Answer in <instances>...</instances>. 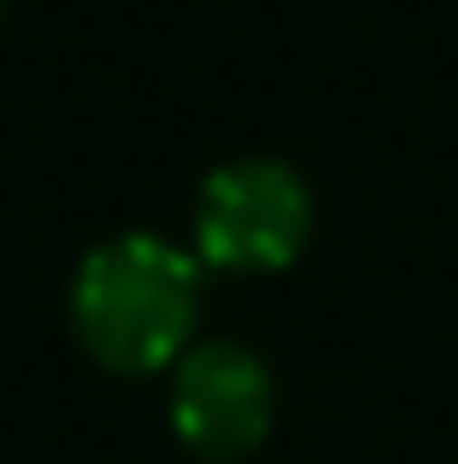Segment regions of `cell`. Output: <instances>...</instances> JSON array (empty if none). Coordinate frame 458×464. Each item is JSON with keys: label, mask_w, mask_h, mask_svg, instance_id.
Masks as SVG:
<instances>
[{"label": "cell", "mask_w": 458, "mask_h": 464, "mask_svg": "<svg viewBox=\"0 0 458 464\" xmlns=\"http://www.w3.org/2000/svg\"><path fill=\"white\" fill-rule=\"evenodd\" d=\"M200 317V271L195 259L159 236H124L89 253L71 288V324L82 347L124 376L165 371L188 353Z\"/></svg>", "instance_id": "1"}, {"label": "cell", "mask_w": 458, "mask_h": 464, "mask_svg": "<svg viewBox=\"0 0 458 464\" xmlns=\"http://www.w3.org/2000/svg\"><path fill=\"white\" fill-rule=\"evenodd\" d=\"M311 229V194L276 159L224 165L200 194V259L218 271H282Z\"/></svg>", "instance_id": "2"}, {"label": "cell", "mask_w": 458, "mask_h": 464, "mask_svg": "<svg viewBox=\"0 0 458 464\" xmlns=\"http://www.w3.org/2000/svg\"><path fill=\"white\" fill-rule=\"evenodd\" d=\"M276 411V382L247 347L206 341L177 359L171 376V423L195 453L206 459H241L264 441Z\"/></svg>", "instance_id": "3"}]
</instances>
